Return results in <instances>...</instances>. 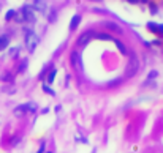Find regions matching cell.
I'll list each match as a JSON object with an SVG mask.
<instances>
[{"label": "cell", "mask_w": 163, "mask_h": 153, "mask_svg": "<svg viewBox=\"0 0 163 153\" xmlns=\"http://www.w3.org/2000/svg\"><path fill=\"white\" fill-rule=\"evenodd\" d=\"M25 44H27V49L30 52H33L37 44H38V37L32 30H25Z\"/></svg>", "instance_id": "1"}, {"label": "cell", "mask_w": 163, "mask_h": 153, "mask_svg": "<svg viewBox=\"0 0 163 153\" xmlns=\"http://www.w3.org/2000/svg\"><path fill=\"white\" fill-rule=\"evenodd\" d=\"M21 19L27 21V22H35V14H33V8L29 5H25L22 10H21Z\"/></svg>", "instance_id": "2"}, {"label": "cell", "mask_w": 163, "mask_h": 153, "mask_svg": "<svg viewBox=\"0 0 163 153\" xmlns=\"http://www.w3.org/2000/svg\"><path fill=\"white\" fill-rule=\"evenodd\" d=\"M70 63H72V66L75 68V69H82V60H81V55H79V52H76V51H73L72 52V55H70Z\"/></svg>", "instance_id": "3"}, {"label": "cell", "mask_w": 163, "mask_h": 153, "mask_svg": "<svg viewBox=\"0 0 163 153\" xmlns=\"http://www.w3.org/2000/svg\"><path fill=\"white\" fill-rule=\"evenodd\" d=\"M37 109V104H32V103H29V104H22V106H18L16 109H15V114L16 115H22V114H25V112H33V110Z\"/></svg>", "instance_id": "4"}, {"label": "cell", "mask_w": 163, "mask_h": 153, "mask_svg": "<svg viewBox=\"0 0 163 153\" xmlns=\"http://www.w3.org/2000/svg\"><path fill=\"white\" fill-rule=\"evenodd\" d=\"M136 71H138V60H136V57H131L130 62H128V65H127L125 73H127V76L130 78V76H133Z\"/></svg>", "instance_id": "5"}, {"label": "cell", "mask_w": 163, "mask_h": 153, "mask_svg": "<svg viewBox=\"0 0 163 153\" xmlns=\"http://www.w3.org/2000/svg\"><path fill=\"white\" fill-rule=\"evenodd\" d=\"M92 38H94V32L89 30V32H86L84 35H81V37H79V40H78V44H79V46H86Z\"/></svg>", "instance_id": "6"}, {"label": "cell", "mask_w": 163, "mask_h": 153, "mask_svg": "<svg viewBox=\"0 0 163 153\" xmlns=\"http://www.w3.org/2000/svg\"><path fill=\"white\" fill-rule=\"evenodd\" d=\"M32 8L38 10V11H46V2H45V0H35Z\"/></svg>", "instance_id": "7"}, {"label": "cell", "mask_w": 163, "mask_h": 153, "mask_svg": "<svg viewBox=\"0 0 163 153\" xmlns=\"http://www.w3.org/2000/svg\"><path fill=\"white\" fill-rule=\"evenodd\" d=\"M79 22H81V16L79 14H75L73 19H72V22H70V30H75L76 27L79 25Z\"/></svg>", "instance_id": "8"}, {"label": "cell", "mask_w": 163, "mask_h": 153, "mask_svg": "<svg viewBox=\"0 0 163 153\" xmlns=\"http://www.w3.org/2000/svg\"><path fill=\"white\" fill-rule=\"evenodd\" d=\"M8 43H10V38L6 37V35H2V37H0V51L6 49V47H8Z\"/></svg>", "instance_id": "9"}, {"label": "cell", "mask_w": 163, "mask_h": 153, "mask_svg": "<svg viewBox=\"0 0 163 153\" xmlns=\"http://www.w3.org/2000/svg\"><path fill=\"white\" fill-rule=\"evenodd\" d=\"M106 27H108V29H111V30H114V32H117V33L122 32V29H120L117 24H114V22H106Z\"/></svg>", "instance_id": "10"}, {"label": "cell", "mask_w": 163, "mask_h": 153, "mask_svg": "<svg viewBox=\"0 0 163 153\" xmlns=\"http://www.w3.org/2000/svg\"><path fill=\"white\" fill-rule=\"evenodd\" d=\"M55 74H57V69H52V71L49 73V76H48V84H52V82H54Z\"/></svg>", "instance_id": "11"}, {"label": "cell", "mask_w": 163, "mask_h": 153, "mask_svg": "<svg viewBox=\"0 0 163 153\" xmlns=\"http://www.w3.org/2000/svg\"><path fill=\"white\" fill-rule=\"evenodd\" d=\"M147 27H149V29H151L154 33H157V32H160V25H155L154 22H149L147 24Z\"/></svg>", "instance_id": "12"}, {"label": "cell", "mask_w": 163, "mask_h": 153, "mask_svg": "<svg viewBox=\"0 0 163 153\" xmlns=\"http://www.w3.org/2000/svg\"><path fill=\"white\" fill-rule=\"evenodd\" d=\"M116 44H117V47H119V51L122 52V54H127V49H125V46L120 43V41H116Z\"/></svg>", "instance_id": "13"}, {"label": "cell", "mask_w": 163, "mask_h": 153, "mask_svg": "<svg viewBox=\"0 0 163 153\" xmlns=\"http://www.w3.org/2000/svg\"><path fill=\"white\" fill-rule=\"evenodd\" d=\"M15 14H16V13L13 11V10H10L8 13H6V16H5V18H6V21H10V19H13V18H15Z\"/></svg>", "instance_id": "14"}, {"label": "cell", "mask_w": 163, "mask_h": 153, "mask_svg": "<svg viewBox=\"0 0 163 153\" xmlns=\"http://www.w3.org/2000/svg\"><path fill=\"white\" fill-rule=\"evenodd\" d=\"M98 38H101V40H111L109 35H106V33H100L98 35Z\"/></svg>", "instance_id": "15"}, {"label": "cell", "mask_w": 163, "mask_h": 153, "mask_svg": "<svg viewBox=\"0 0 163 153\" xmlns=\"http://www.w3.org/2000/svg\"><path fill=\"white\" fill-rule=\"evenodd\" d=\"M151 13H154V14L157 13V5L155 3H151Z\"/></svg>", "instance_id": "16"}, {"label": "cell", "mask_w": 163, "mask_h": 153, "mask_svg": "<svg viewBox=\"0 0 163 153\" xmlns=\"http://www.w3.org/2000/svg\"><path fill=\"white\" fill-rule=\"evenodd\" d=\"M43 90H45V92H48V93H51V95H54V92H52V90H51V88H48L46 85H43Z\"/></svg>", "instance_id": "17"}, {"label": "cell", "mask_w": 163, "mask_h": 153, "mask_svg": "<svg viewBox=\"0 0 163 153\" xmlns=\"http://www.w3.org/2000/svg\"><path fill=\"white\" fill-rule=\"evenodd\" d=\"M127 2H128V3H138L139 0H127Z\"/></svg>", "instance_id": "18"}, {"label": "cell", "mask_w": 163, "mask_h": 153, "mask_svg": "<svg viewBox=\"0 0 163 153\" xmlns=\"http://www.w3.org/2000/svg\"><path fill=\"white\" fill-rule=\"evenodd\" d=\"M141 2H144V3H146V2H149V0H141Z\"/></svg>", "instance_id": "19"}, {"label": "cell", "mask_w": 163, "mask_h": 153, "mask_svg": "<svg viewBox=\"0 0 163 153\" xmlns=\"http://www.w3.org/2000/svg\"><path fill=\"white\" fill-rule=\"evenodd\" d=\"M48 153H51V151H48Z\"/></svg>", "instance_id": "20"}]
</instances>
